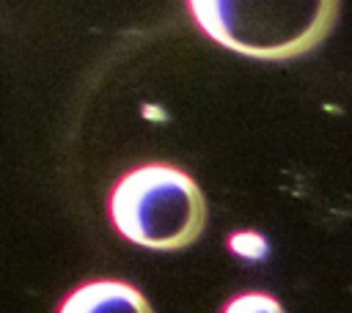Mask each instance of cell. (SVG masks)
I'll return each instance as SVG.
<instances>
[{"instance_id": "obj_5", "label": "cell", "mask_w": 352, "mask_h": 313, "mask_svg": "<svg viewBox=\"0 0 352 313\" xmlns=\"http://www.w3.org/2000/svg\"><path fill=\"white\" fill-rule=\"evenodd\" d=\"M231 250L236 255H245V258H261L267 253V242L253 231H242V233L231 236Z\"/></svg>"}, {"instance_id": "obj_2", "label": "cell", "mask_w": 352, "mask_h": 313, "mask_svg": "<svg viewBox=\"0 0 352 313\" xmlns=\"http://www.w3.org/2000/svg\"><path fill=\"white\" fill-rule=\"evenodd\" d=\"M107 209L121 236L154 250L187 247L206 225V200L198 184L162 162L129 170L113 187Z\"/></svg>"}, {"instance_id": "obj_1", "label": "cell", "mask_w": 352, "mask_h": 313, "mask_svg": "<svg viewBox=\"0 0 352 313\" xmlns=\"http://www.w3.org/2000/svg\"><path fill=\"white\" fill-rule=\"evenodd\" d=\"M341 0H187L195 25L220 47L289 60L316 49L338 19Z\"/></svg>"}, {"instance_id": "obj_3", "label": "cell", "mask_w": 352, "mask_h": 313, "mask_svg": "<svg viewBox=\"0 0 352 313\" xmlns=\"http://www.w3.org/2000/svg\"><path fill=\"white\" fill-rule=\"evenodd\" d=\"M60 313H154L148 299L121 280H94L74 288Z\"/></svg>"}, {"instance_id": "obj_4", "label": "cell", "mask_w": 352, "mask_h": 313, "mask_svg": "<svg viewBox=\"0 0 352 313\" xmlns=\"http://www.w3.org/2000/svg\"><path fill=\"white\" fill-rule=\"evenodd\" d=\"M223 313H286V310L275 297L264 291H245V294H236L223 308Z\"/></svg>"}]
</instances>
